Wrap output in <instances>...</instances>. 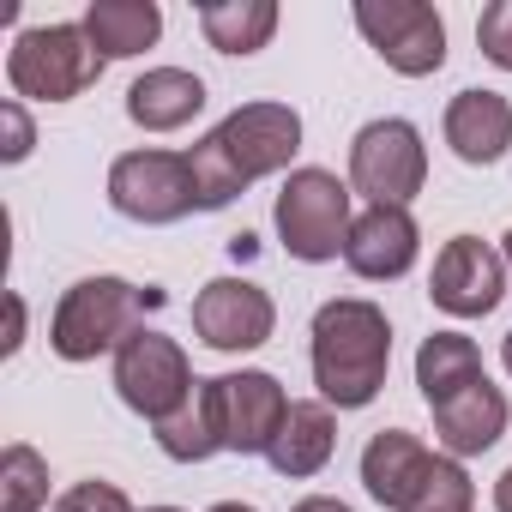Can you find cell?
Here are the masks:
<instances>
[{"label": "cell", "instance_id": "obj_1", "mask_svg": "<svg viewBox=\"0 0 512 512\" xmlns=\"http://www.w3.org/2000/svg\"><path fill=\"white\" fill-rule=\"evenodd\" d=\"M302 151V115L290 103H241L229 109L193 151V187H199V211H223L235 193H247L260 175L290 169V157Z\"/></svg>", "mask_w": 512, "mask_h": 512}, {"label": "cell", "instance_id": "obj_2", "mask_svg": "<svg viewBox=\"0 0 512 512\" xmlns=\"http://www.w3.org/2000/svg\"><path fill=\"white\" fill-rule=\"evenodd\" d=\"M392 368V320L362 296H338L314 314V386L332 410H362L380 398Z\"/></svg>", "mask_w": 512, "mask_h": 512}, {"label": "cell", "instance_id": "obj_3", "mask_svg": "<svg viewBox=\"0 0 512 512\" xmlns=\"http://www.w3.org/2000/svg\"><path fill=\"white\" fill-rule=\"evenodd\" d=\"M157 302V290H139L127 278H79L49 320V350L61 362H97L103 350H121L139 332V314Z\"/></svg>", "mask_w": 512, "mask_h": 512}, {"label": "cell", "instance_id": "obj_4", "mask_svg": "<svg viewBox=\"0 0 512 512\" xmlns=\"http://www.w3.org/2000/svg\"><path fill=\"white\" fill-rule=\"evenodd\" d=\"M350 199H356V187L338 181L332 169H290V181L278 187V211H272L290 260H302V266L338 260L350 241V223H356Z\"/></svg>", "mask_w": 512, "mask_h": 512}, {"label": "cell", "instance_id": "obj_5", "mask_svg": "<svg viewBox=\"0 0 512 512\" xmlns=\"http://www.w3.org/2000/svg\"><path fill=\"white\" fill-rule=\"evenodd\" d=\"M103 79V55L91 49L85 25H37L19 31L7 49V85L31 103H73Z\"/></svg>", "mask_w": 512, "mask_h": 512}, {"label": "cell", "instance_id": "obj_6", "mask_svg": "<svg viewBox=\"0 0 512 512\" xmlns=\"http://www.w3.org/2000/svg\"><path fill=\"white\" fill-rule=\"evenodd\" d=\"M115 392H121V404H127L133 416H145V422L157 428V422H169V416L199 392V380H193V362H187V350H181L175 338L139 326V332L115 350Z\"/></svg>", "mask_w": 512, "mask_h": 512}, {"label": "cell", "instance_id": "obj_7", "mask_svg": "<svg viewBox=\"0 0 512 512\" xmlns=\"http://www.w3.org/2000/svg\"><path fill=\"white\" fill-rule=\"evenodd\" d=\"M205 392V410H211V428H217V446L235 452V458H253V452H272L284 416H290V398L272 374L260 368H241V374H217V380H199Z\"/></svg>", "mask_w": 512, "mask_h": 512}, {"label": "cell", "instance_id": "obj_8", "mask_svg": "<svg viewBox=\"0 0 512 512\" xmlns=\"http://www.w3.org/2000/svg\"><path fill=\"white\" fill-rule=\"evenodd\" d=\"M422 181H428V151L410 121L386 115L350 139V187L368 205H410L422 193Z\"/></svg>", "mask_w": 512, "mask_h": 512}, {"label": "cell", "instance_id": "obj_9", "mask_svg": "<svg viewBox=\"0 0 512 512\" xmlns=\"http://www.w3.org/2000/svg\"><path fill=\"white\" fill-rule=\"evenodd\" d=\"M356 31L404 79H428L446 67V19L428 0H356Z\"/></svg>", "mask_w": 512, "mask_h": 512}, {"label": "cell", "instance_id": "obj_10", "mask_svg": "<svg viewBox=\"0 0 512 512\" xmlns=\"http://www.w3.org/2000/svg\"><path fill=\"white\" fill-rule=\"evenodd\" d=\"M109 205L133 223H181L199 211L193 163L181 151H121L109 163Z\"/></svg>", "mask_w": 512, "mask_h": 512}, {"label": "cell", "instance_id": "obj_11", "mask_svg": "<svg viewBox=\"0 0 512 512\" xmlns=\"http://www.w3.org/2000/svg\"><path fill=\"white\" fill-rule=\"evenodd\" d=\"M428 296H434V308L452 314V320H482V314H494L500 296H506V253H494L482 235H452V241L434 253Z\"/></svg>", "mask_w": 512, "mask_h": 512}, {"label": "cell", "instance_id": "obj_12", "mask_svg": "<svg viewBox=\"0 0 512 512\" xmlns=\"http://www.w3.org/2000/svg\"><path fill=\"white\" fill-rule=\"evenodd\" d=\"M278 326V308L260 284L247 278H211L199 296H193V332L199 344L223 350V356H241V350H260Z\"/></svg>", "mask_w": 512, "mask_h": 512}, {"label": "cell", "instance_id": "obj_13", "mask_svg": "<svg viewBox=\"0 0 512 512\" xmlns=\"http://www.w3.org/2000/svg\"><path fill=\"white\" fill-rule=\"evenodd\" d=\"M422 253V229L410 217V205H368L356 223H350V241H344V266L368 284H392L416 266Z\"/></svg>", "mask_w": 512, "mask_h": 512}, {"label": "cell", "instance_id": "obj_14", "mask_svg": "<svg viewBox=\"0 0 512 512\" xmlns=\"http://www.w3.org/2000/svg\"><path fill=\"white\" fill-rule=\"evenodd\" d=\"M506 422H512V404H506V392H500L488 374H482L476 386L452 392L446 404H434V434H440V446H446L452 458L488 452V446L506 434Z\"/></svg>", "mask_w": 512, "mask_h": 512}, {"label": "cell", "instance_id": "obj_15", "mask_svg": "<svg viewBox=\"0 0 512 512\" xmlns=\"http://www.w3.org/2000/svg\"><path fill=\"white\" fill-rule=\"evenodd\" d=\"M446 145H452L458 163H476V169L500 163L506 145H512V103L500 91H482V85L458 91L446 103Z\"/></svg>", "mask_w": 512, "mask_h": 512}, {"label": "cell", "instance_id": "obj_16", "mask_svg": "<svg viewBox=\"0 0 512 512\" xmlns=\"http://www.w3.org/2000/svg\"><path fill=\"white\" fill-rule=\"evenodd\" d=\"M338 452V422H332V404L326 398H290V416L272 440V470L302 482V476H320Z\"/></svg>", "mask_w": 512, "mask_h": 512}, {"label": "cell", "instance_id": "obj_17", "mask_svg": "<svg viewBox=\"0 0 512 512\" xmlns=\"http://www.w3.org/2000/svg\"><path fill=\"white\" fill-rule=\"evenodd\" d=\"M428 446L410 434V428H380L368 446H362V488L386 506V512H404L410 506V494H416V482H422V470H428Z\"/></svg>", "mask_w": 512, "mask_h": 512}, {"label": "cell", "instance_id": "obj_18", "mask_svg": "<svg viewBox=\"0 0 512 512\" xmlns=\"http://www.w3.org/2000/svg\"><path fill=\"white\" fill-rule=\"evenodd\" d=\"M205 109V79L187 67H151L127 85V115L145 133H175Z\"/></svg>", "mask_w": 512, "mask_h": 512}, {"label": "cell", "instance_id": "obj_19", "mask_svg": "<svg viewBox=\"0 0 512 512\" xmlns=\"http://www.w3.org/2000/svg\"><path fill=\"white\" fill-rule=\"evenodd\" d=\"M85 37L103 61H133L163 37V7L157 0H91L85 7Z\"/></svg>", "mask_w": 512, "mask_h": 512}, {"label": "cell", "instance_id": "obj_20", "mask_svg": "<svg viewBox=\"0 0 512 512\" xmlns=\"http://www.w3.org/2000/svg\"><path fill=\"white\" fill-rule=\"evenodd\" d=\"M199 31L217 55H260L278 31V0H211L199 7Z\"/></svg>", "mask_w": 512, "mask_h": 512}, {"label": "cell", "instance_id": "obj_21", "mask_svg": "<svg viewBox=\"0 0 512 512\" xmlns=\"http://www.w3.org/2000/svg\"><path fill=\"white\" fill-rule=\"evenodd\" d=\"M476 380H482V350H476L464 332H434V338H422V350H416V386H422L428 410L446 404L452 392L476 386Z\"/></svg>", "mask_w": 512, "mask_h": 512}, {"label": "cell", "instance_id": "obj_22", "mask_svg": "<svg viewBox=\"0 0 512 512\" xmlns=\"http://www.w3.org/2000/svg\"><path fill=\"white\" fill-rule=\"evenodd\" d=\"M49 506V464L37 446L13 440L0 452V512H43Z\"/></svg>", "mask_w": 512, "mask_h": 512}, {"label": "cell", "instance_id": "obj_23", "mask_svg": "<svg viewBox=\"0 0 512 512\" xmlns=\"http://www.w3.org/2000/svg\"><path fill=\"white\" fill-rule=\"evenodd\" d=\"M157 446L175 464H205L211 452H223L217 446V428H211V410H205V392H193L169 422H157Z\"/></svg>", "mask_w": 512, "mask_h": 512}, {"label": "cell", "instance_id": "obj_24", "mask_svg": "<svg viewBox=\"0 0 512 512\" xmlns=\"http://www.w3.org/2000/svg\"><path fill=\"white\" fill-rule=\"evenodd\" d=\"M404 512H476V488H470L464 464H458L452 452H434Z\"/></svg>", "mask_w": 512, "mask_h": 512}, {"label": "cell", "instance_id": "obj_25", "mask_svg": "<svg viewBox=\"0 0 512 512\" xmlns=\"http://www.w3.org/2000/svg\"><path fill=\"white\" fill-rule=\"evenodd\" d=\"M476 43H482V55H488L500 73H512V0H494V7H482Z\"/></svg>", "mask_w": 512, "mask_h": 512}, {"label": "cell", "instance_id": "obj_26", "mask_svg": "<svg viewBox=\"0 0 512 512\" xmlns=\"http://www.w3.org/2000/svg\"><path fill=\"white\" fill-rule=\"evenodd\" d=\"M55 512H133V500H127L115 482H73V488L55 500Z\"/></svg>", "mask_w": 512, "mask_h": 512}, {"label": "cell", "instance_id": "obj_27", "mask_svg": "<svg viewBox=\"0 0 512 512\" xmlns=\"http://www.w3.org/2000/svg\"><path fill=\"white\" fill-rule=\"evenodd\" d=\"M0 127H7V145H0V157L7 163H25L31 157V121L19 103H0Z\"/></svg>", "mask_w": 512, "mask_h": 512}, {"label": "cell", "instance_id": "obj_28", "mask_svg": "<svg viewBox=\"0 0 512 512\" xmlns=\"http://www.w3.org/2000/svg\"><path fill=\"white\" fill-rule=\"evenodd\" d=\"M19 344H25V302H19V296H7V344H0V350L13 356Z\"/></svg>", "mask_w": 512, "mask_h": 512}, {"label": "cell", "instance_id": "obj_29", "mask_svg": "<svg viewBox=\"0 0 512 512\" xmlns=\"http://www.w3.org/2000/svg\"><path fill=\"white\" fill-rule=\"evenodd\" d=\"M290 512H350L344 500H332V494H308V500H296Z\"/></svg>", "mask_w": 512, "mask_h": 512}, {"label": "cell", "instance_id": "obj_30", "mask_svg": "<svg viewBox=\"0 0 512 512\" xmlns=\"http://www.w3.org/2000/svg\"><path fill=\"white\" fill-rule=\"evenodd\" d=\"M494 512H512V464H506V476L494 482Z\"/></svg>", "mask_w": 512, "mask_h": 512}, {"label": "cell", "instance_id": "obj_31", "mask_svg": "<svg viewBox=\"0 0 512 512\" xmlns=\"http://www.w3.org/2000/svg\"><path fill=\"white\" fill-rule=\"evenodd\" d=\"M211 512H260V506H247V500H217Z\"/></svg>", "mask_w": 512, "mask_h": 512}, {"label": "cell", "instance_id": "obj_32", "mask_svg": "<svg viewBox=\"0 0 512 512\" xmlns=\"http://www.w3.org/2000/svg\"><path fill=\"white\" fill-rule=\"evenodd\" d=\"M500 362H506V374H512V332H506V344H500Z\"/></svg>", "mask_w": 512, "mask_h": 512}, {"label": "cell", "instance_id": "obj_33", "mask_svg": "<svg viewBox=\"0 0 512 512\" xmlns=\"http://www.w3.org/2000/svg\"><path fill=\"white\" fill-rule=\"evenodd\" d=\"M506 272H512V229H506Z\"/></svg>", "mask_w": 512, "mask_h": 512}, {"label": "cell", "instance_id": "obj_34", "mask_svg": "<svg viewBox=\"0 0 512 512\" xmlns=\"http://www.w3.org/2000/svg\"><path fill=\"white\" fill-rule=\"evenodd\" d=\"M145 512H181V506H145Z\"/></svg>", "mask_w": 512, "mask_h": 512}]
</instances>
